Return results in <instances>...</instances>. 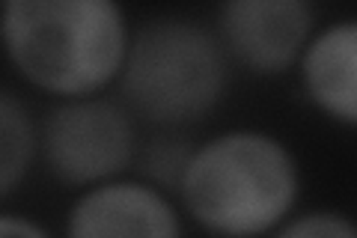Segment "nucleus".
I'll return each instance as SVG.
<instances>
[{"label": "nucleus", "instance_id": "obj_3", "mask_svg": "<svg viewBox=\"0 0 357 238\" xmlns=\"http://www.w3.org/2000/svg\"><path fill=\"white\" fill-rule=\"evenodd\" d=\"M126 96L155 122H182L206 113L223 93L227 60L206 27L161 18L143 27L122 57Z\"/></svg>", "mask_w": 357, "mask_h": 238}, {"label": "nucleus", "instance_id": "obj_2", "mask_svg": "<svg viewBox=\"0 0 357 238\" xmlns=\"http://www.w3.org/2000/svg\"><path fill=\"white\" fill-rule=\"evenodd\" d=\"M185 200L199 223L223 235H256L289 211L298 191L292 155L265 134H223L188 161Z\"/></svg>", "mask_w": 357, "mask_h": 238}, {"label": "nucleus", "instance_id": "obj_4", "mask_svg": "<svg viewBox=\"0 0 357 238\" xmlns=\"http://www.w3.org/2000/svg\"><path fill=\"white\" fill-rule=\"evenodd\" d=\"M42 146L63 182L86 185L128 164L134 134L126 113L107 101H72L48 117Z\"/></svg>", "mask_w": 357, "mask_h": 238}, {"label": "nucleus", "instance_id": "obj_5", "mask_svg": "<svg viewBox=\"0 0 357 238\" xmlns=\"http://www.w3.org/2000/svg\"><path fill=\"white\" fill-rule=\"evenodd\" d=\"M220 21L223 39L244 66L280 72L304 48L312 13L298 0H236L223 6Z\"/></svg>", "mask_w": 357, "mask_h": 238}, {"label": "nucleus", "instance_id": "obj_7", "mask_svg": "<svg viewBox=\"0 0 357 238\" xmlns=\"http://www.w3.org/2000/svg\"><path fill=\"white\" fill-rule=\"evenodd\" d=\"M357 27L351 21L325 30L304 57V81L312 101L331 117L354 122L357 117Z\"/></svg>", "mask_w": 357, "mask_h": 238}, {"label": "nucleus", "instance_id": "obj_6", "mask_svg": "<svg viewBox=\"0 0 357 238\" xmlns=\"http://www.w3.org/2000/svg\"><path fill=\"white\" fill-rule=\"evenodd\" d=\"M69 238H178V223L155 191L105 185L72 209Z\"/></svg>", "mask_w": 357, "mask_h": 238}, {"label": "nucleus", "instance_id": "obj_8", "mask_svg": "<svg viewBox=\"0 0 357 238\" xmlns=\"http://www.w3.org/2000/svg\"><path fill=\"white\" fill-rule=\"evenodd\" d=\"M33 122L21 101L0 93V197L9 194L24 179L33 158Z\"/></svg>", "mask_w": 357, "mask_h": 238}, {"label": "nucleus", "instance_id": "obj_11", "mask_svg": "<svg viewBox=\"0 0 357 238\" xmlns=\"http://www.w3.org/2000/svg\"><path fill=\"white\" fill-rule=\"evenodd\" d=\"M0 238H48L42 230H36L27 221L18 218H0Z\"/></svg>", "mask_w": 357, "mask_h": 238}, {"label": "nucleus", "instance_id": "obj_1", "mask_svg": "<svg viewBox=\"0 0 357 238\" xmlns=\"http://www.w3.org/2000/svg\"><path fill=\"white\" fill-rule=\"evenodd\" d=\"M0 33L21 75L66 96L102 87L126 57V24L107 0H13Z\"/></svg>", "mask_w": 357, "mask_h": 238}, {"label": "nucleus", "instance_id": "obj_9", "mask_svg": "<svg viewBox=\"0 0 357 238\" xmlns=\"http://www.w3.org/2000/svg\"><path fill=\"white\" fill-rule=\"evenodd\" d=\"M191 149L182 140H155L146 152V170L167 185H182L188 161H191Z\"/></svg>", "mask_w": 357, "mask_h": 238}, {"label": "nucleus", "instance_id": "obj_10", "mask_svg": "<svg viewBox=\"0 0 357 238\" xmlns=\"http://www.w3.org/2000/svg\"><path fill=\"white\" fill-rule=\"evenodd\" d=\"M277 238H357L354 226L340 214H307L289 223Z\"/></svg>", "mask_w": 357, "mask_h": 238}]
</instances>
